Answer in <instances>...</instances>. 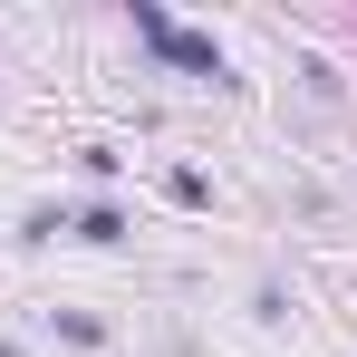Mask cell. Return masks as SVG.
I'll return each instance as SVG.
<instances>
[{
  "instance_id": "obj_1",
  "label": "cell",
  "mask_w": 357,
  "mask_h": 357,
  "mask_svg": "<svg viewBox=\"0 0 357 357\" xmlns=\"http://www.w3.org/2000/svg\"><path fill=\"white\" fill-rule=\"evenodd\" d=\"M126 20H135V39H145V59H155V68L203 77V87H232V59H222V39H213V29H183L165 0H126Z\"/></svg>"
},
{
  "instance_id": "obj_2",
  "label": "cell",
  "mask_w": 357,
  "mask_h": 357,
  "mask_svg": "<svg viewBox=\"0 0 357 357\" xmlns=\"http://www.w3.org/2000/svg\"><path fill=\"white\" fill-rule=\"evenodd\" d=\"M68 241H87V251H126V241H135V222H126V203H107V193H97V203H77V213H68Z\"/></svg>"
},
{
  "instance_id": "obj_3",
  "label": "cell",
  "mask_w": 357,
  "mask_h": 357,
  "mask_svg": "<svg viewBox=\"0 0 357 357\" xmlns=\"http://www.w3.org/2000/svg\"><path fill=\"white\" fill-rule=\"evenodd\" d=\"M59 232H68V213H59V203H29V213H20V251H49Z\"/></svg>"
},
{
  "instance_id": "obj_4",
  "label": "cell",
  "mask_w": 357,
  "mask_h": 357,
  "mask_svg": "<svg viewBox=\"0 0 357 357\" xmlns=\"http://www.w3.org/2000/svg\"><path fill=\"white\" fill-rule=\"evenodd\" d=\"M49 328H59L68 348H107V319H87V309H49Z\"/></svg>"
},
{
  "instance_id": "obj_5",
  "label": "cell",
  "mask_w": 357,
  "mask_h": 357,
  "mask_svg": "<svg viewBox=\"0 0 357 357\" xmlns=\"http://www.w3.org/2000/svg\"><path fill=\"white\" fill-rule=\"evenodd\" d=\"M165 193H174L183 213H203V203H213V174H193V165H174V174H165Z\"/></svg>"
},
{
  "instance_id": "obj_6",
  "label": "cell",
  "mask_w": 357,
  "mask_h": 357,
  "mask_svg": "<svg viewBox=\"0 0 357 357\" xmlns=\"http://www.w3.org/2000/svg\"><path fill=\"white\" fill-rule=\"evenodd\" d=\"M77 165H87V183H116V174H126L116 145H77Z\"/></svg>"
},
{
  "instance_id": "obj_7",
  "label": "cell",
  "mask_w": 357,
  "mask_h": 357,
  "mask_svg": "<svg viewBox=\"0 0 357 357\" xmlns=\"http://www.w3.org/2000/svg\"><path fill=\"white\" fill-rule=\"evenodd\" d=\"M0 357H29V348H20V338H0Z\"/></svg>"
}]
</instances>
